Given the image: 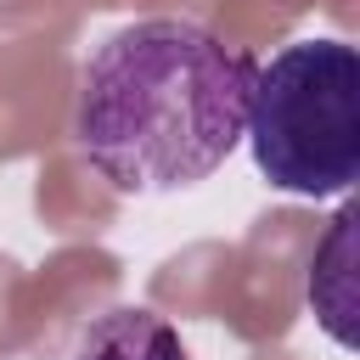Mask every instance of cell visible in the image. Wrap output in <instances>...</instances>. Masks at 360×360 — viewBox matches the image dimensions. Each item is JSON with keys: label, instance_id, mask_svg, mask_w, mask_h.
I'll list each match as a JSON object with an SVG mask.
<instances>
[{"label": "cell", "instance_id": "277c9868", "mask_svg": "<svg viewBox=\"0 0 360 360\" xmlns=\"http://www.w3.org/2000/svg\"><path fill=\"white\" fill-rule=\"evenodd\" d=\"M73 360H191L180 332L146 309V304H118L107 315H96L79 343H73Z\"/></svg>", "mask_w": 360, "mask_h": 360}, {"label": "cell", "instance_id": "6da1fadb", "mask_svg": "<svg viewBox=\"0 0 360 360\" xmlns=\"http://www.w3.org/2000/svg\"><path fill=\"white\" fill-rule=\"evenodd\" d=\"M253 51L191 17H135L79 68L73 146L124 197L208 180L248 135Z\"/></svg>", "mask_w": 360, "mask_h": 360}, {"label": "cell", "instance_id": "7a4b0ae2", "mask_svg": "<svg viewBox=\"0 0 360 360\" xmlns=\"http://www.w3.org/2000/svg\"><path fill=\"white\" fill-rule=\"evenodd\" d=\"M253 169L287 197H349L360 180V51L349 39H292L248 96Z\"/></svg>", "mask_w": 360, "mask_h": 360}, {"label": "cell", "instance_id": "3957f363", "mask_svg": "<svg viewBox=\"0 0 360 360\" xmlns=\"http://www.w3.org/2000/svg\"><path fill=\"white\" fill-rule=\"evenodd\" d=\"M354 225H360V208L343 202L326 242L315 248V264H309V315L321 321V332L338 343V349H354V315H360V287H354Z\"/></svg>", "mask_w": 360, "mask_h": 360}]
</instances>
